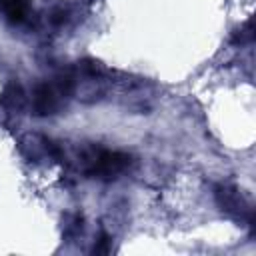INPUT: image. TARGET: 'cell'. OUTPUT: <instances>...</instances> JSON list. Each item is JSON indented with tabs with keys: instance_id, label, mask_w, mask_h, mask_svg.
I'll return each mask as SVG.
<instances>
[{
	"instance_id": "cell-2",
	"label": "cell",
	"mask_w": 256,
	"mask_h": 256,
	"mask_svg": "<svg viewBox=\"0 0 256 256\" xmlns=\"http://www.w3.org/2000/svg\"><path fill=\"white\" fill-rule=\"evenodd\" d=\"M72 88H74V78L72 76H64V78H56L52 82L38 84L34 94H32V110H34V114L52 116V114L60 112V108L64 106V102L70 96Z\"/></svg>"
},
{
	"instance_id": "cell-3",
	"label": "cell",
	"mask_w": 256,
	"mask_h": 256,
	"mask_svg": "<svg viewBox=\"0 0 256 256\" xmlns=\"http://www.w3.org/2000/svg\"><path fill=\"white\" fill-rule=\"evenodd\" d=\"M216 202H218V206H220L226 214H230L232 218L248 220V222L254 220L250 204L246 202V198H244L234 186L220 184V186L216 188Z\"/></svg>"
},
{
	"instance_id": "cell-5",
	"label": "cell",
	"mask_w": 256,
	"mask_h": 256,
	"mask_svg": "<svg viewBox=\"0 0 256 256\" xmlns=\"http://www.w3.org/2000/svg\"><path fill=\"white\" fill-rule=\"evenodd\" d=\"M248 40H252V22H246V28L238 30V34H236V42L244 44Z\"/></svg>"
},
{
	"instance_id": "cell-6",
	"label": "cell",
	"mask_w": 256,
	"mask_h": 256,
	"mask_svg": "<svg viewBox=\"0 0 256 256\" xmlns=\"http://www.w3.org/2000/svg\"><path fill=\"white\" fill-rule=\"evenodd\" d=\"M110 250V238L106 234H102V238L98 240V244L94 246V252H108Z\"/></svg>"
},
{
	"instance_id": "cell-4",
	"label": "cell",
	"mask_w": 256,
	"mask_h": 256,
	"mask_svg": "<svg viewBox=\"0 0 256 256\" xmlns=\"http://www.w3.org/2000/svg\"><path fill=\"white\" fill-rule=\"evenodd\" d=\"M0 10L4 12V18L12 24H22L30 16L28 0H0Z\"/></svg>"
},
{
	"instance_id": "cell-1",
	"label": "cell",
	"mask_w": 256,
	"mask_h": 256,
	"mask_svg": "<svg viewBox=\"0 0 256 256\" xmlns=\"http://www.w3.org/2000/svg\"><path fill=\"white\" fill-rule=\"evenodd\" d=\"M80 166L90 178H116L130 166V156L108 148H86L80 154Z\"/></svg>"
}]
</instances>
